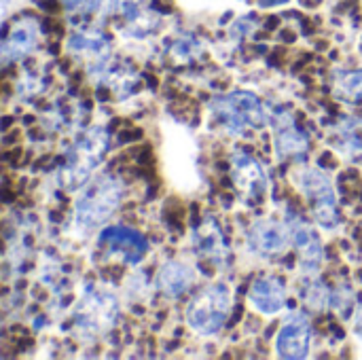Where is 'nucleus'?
Listing matches in <instances>:
<instances>
[{"mask_svg":"<svg viewBox=\"0 0 362 360\" xmlns=\"http://www.w3.org/2000/svg\"><path fill=\"white\" fill-rule=\"evenodd\" d=\"M117 299L110 293H89L81 301V308L76 312V325L78 329L91 331L93 335L106 331L117 316Z\"/></svg>","mask_w":362,"mask_h":360,"instance_id":"1a4fd4ad","label":"nucleus"},{"mask_svg":"<svg viewBox=\"0 0 362 360\" xmlns=\"http://www.w3.org/2000/svg\"><path fill=\"white\" fill-rule=\"evenodd\" d=\"M68 49H70V51H81V53H87V55L93 53V55H98V57L108 55V45H106L102 38H98V36H83V34H76V36L70 38Z\"/></svg>","mask_w":362,"mask_h":360,"instance_id":"aec40b11","label":"nucleus"},{"mask_svg":"<svg viewBox=\"0 0 362 360\" xmlns=\"http://www.w3.org/2000/svg\"><path fill=\"white\" fill-rule=\"evenodd\" d=\"M38 42V25L32 19H23L19 23H15V28L11 30V34L4 38L2 42V62H15L21 59L23 55H28Z\"/></svg>","mask_w":362,"mask_h":360,"instance_id":"dca6fc26","label":"nucleus"},{"mask_svg":"<svg viewBox=\"0 0 362 360\" xmlns=\"http://www.w3.org/2000/svg\"><path fill=\"white\" fill-rule=\"evenodd\" d=\"M291 231H293V244H295V248L299 252L303 272L305 274H316L320 269L322 257H325L320 238L316 236V231L310 225H305L299 219H293Z\"/></svg>","mask_w":362,"mask_h":360,"instance_id":"ddd939ff","label":"nucleus"},{"mask_svg":"<svg viewBox=\"0 0 362 360\" xmlns=\"http://www.w3.org/2000/svg\"><path fill=\"white\" fill-rule=\"evenodd\" d=\"M231 180H233V187L248 202L261 199L267 189V176L261 163L246 153H235L231 157Z\"/></svg>","mask_w":362,"mask_h":360,"instance_id":"9d476101","label":"nucleus"},{"mask_svg":"<svg viewBox=\"0 0 362 360\" xmlns=\"http://www.w3.org/2000/svg\"><path fill=\"white\" fill-rule=\"evenodd\" d=\"M276 149H278V155L280 157H299L308 151V136L301 134L293 119L288 117L284 125L278 127V134H276Z\"/></svg>","mask_w":362,"mask_h":360,"instance_id":"f3484780","label":"nucleus"},{"mask_svg":"<svg viewBox=\"0 0 362 360\" xmlns=\"http://www.w3.org/2000/svg\"><path fill=\"white\" fill-rule=\"evenodd\" d=\"M314 212V221L322 227V229H335L339 225V212H337V204H318L312 206Z\"/></svg>","mask_w":362,"mask_h":360,"instance_id":"4be33fe9","label":"nucleus"},{"mask_svg":"<svg viewBox=\"0 0 362 360\" xmlns=\"http://www.w3.org/2000/svg\"><path fill=\"white\" fill-rule=\"evenodd\" d=\"M248 301L257 312L265 316H276L286 303V289L278 278H263L250 286Z\"/></svg>","mask_w":362,"mask_h":360,"instance_id":"4468645a","label":"nucleus"},{"mask_svg":"<svg viewBox=\"0 0 362 360\" xmlns=\"http://www.w3.org/2000/svg\"><path fill=\"white\" fill-rule=\"evenodd\" d=\"M108 149V136L104 129L93 127L89 129L70 151L68 157V166L64 172V185L68 189L87 182V178L91 176V172L100 166V161L104 159V153Z\"/></svg>","mask_w":362,"mask_h":360,"instance_id":"39448f33","label":"nucleus"},{"mask_svg":"<svg viewBox=\"0 0 362 360\" xmlns=\"http://www.w3.org/2000/svg\"><path fill=\"white\" fill-rule=\"evenodd\" d=\"M125 185L119 176L102 174L85 182L74 204V227L78 231H93L104 225L121 206Z\"/></svg>","mask_w":362,"mask_h":360,"instance_id":"f257e3e1","label":"nucleus"},{"mask_svg":"<svg viewBox=\"0 0 362 360\" xmlns=\"http://www.w3.org/2000/svg\"><path fill=\"white\" fill-rule=\"evenodd\" d=\"M335 95L350 104H362V70L344 72L335 81Z\"/></svg>","mask_w":362,"mask_h":360,"instance_id":"6ab92c4d","label":"nucleus"},{"mask_svg":"<svg viewBox=\"0 0 362 360\" xmlns=\"http://www.w3.org/2000/svg\"><path fill=\"white\" fill-rule=\"evenodd\" d=\"M231 312V293L223 284L204 289L187 308V323L199 335H216Z\"/></svg>","mask_w":362,"mask_h":360,"instance_id":"20e7f679","label":"nucleus"},{"mask_svg":"<svg viewBox=\"0 0 362 360\" xmlns=\"http://www.w3.org/2000/svg\"><path fill=\"white\" fill-rule=\"evenodd\" d=\"M303 301H305L312 310L320 312V310H325V308L331 303V295H329V291H327V286H325V284L314 282V284H310V286L305 289V293H303Z\"/></svg>","mask_w":362,"mask_h":360,"instance_id":"5701e85b","label":"nucleus"},{"mask_svg":"<svg viewBox=\"0 0 362 360\" xmlns=\"http://www.w3.org/2000/svg\"><path fill=\"white\" fill-rule=\"evenodd\" d=\"M293 182L295 187L301 191V195H305L310 199L312 206L318 204H337L335 197V187L331 182V178L316 170V168H308V166H299L293 170Z\"/></svg>","mask_w":362,"mask_h":360,"instance_id":"9b49d317","label":"nucleus"},{"mask_svg":"<svg viewBox=\"0 0 362 360\" xmlns=\"http://www.w3.org/2000/svg\"><path fill=\"white\" fill-rule=\"evenodd\" d=\"M312 348V325L310 318L301 312H293L284 318L278 339L276 352L280 359L301 360L310 356Z\"/></svg>","mask_w":362,"mask_h":360,"instance_id":"0eeeda50","label":"nucleus"},{"mask_svg":"<svg viewBox=\"0 0 362 360\" xmlns=\"http://www.w3.org/2000/svg\"><path fill=\"white\" fill-rule=\"evenodd\" d=\"M286 0H259L261 6H276V4H284Z\"/></svg>","mask_w":362,"mask_h":360,"instance_id":"393cba45","label":"nucleus"},{"mask_svg":"<svg viewBox=\"0 0 362 360\" xmlns=\"http://www.w3.org/2000/svg\"><path fill=\"white\" fill-rule=\"evenodd\" d=\"M193 282H195V272L185 261H168L165 265H161L157 274V289L170 299L182 297L193 286Z\"/></svg>","mask_w":362,"mask_h":360,"instance_id":"2eb2a0df","label":"nucleus"},{"mask_svg":"<svg viewBox=\"0 0 362 360\" xmlns=\"http://www.w3.org/2000/svg\"><path fill=\"white\" fill-rule=\"evenodd\" d=\"M354 335H356V337L362 342V308L358 310L356 318H354Z\"/></svg>","mask_w":362,"mask_h":360,"instance_id":"b1692460","label":"nucleus"},{"mask_svg":"<svg viewBox=\"0 0 362 360\" xmlns=\"http://www.w3.org/2000/svg\"><path fill=\"white\" fill-rule=\"evenodd\" d=\"M163 163L172 185L180 191H195L202 182L197 170V149L185 125L170 121L163 127Z\"/></svg>","mask_w":362,"mask_h":360,"instance_id":"f03ea898","label":"nucleus"},{"mask_svg":"<svg viewBox=\"0 0 362 360\" xmlns=\"http://www.w3.org/2000/svg\"><path fill=\"white\" fill-rule=\"evenodd\" d=\"M339 136L350 149L362 151V119H344L339 123Z\"/></svg>","mask_w":362,"mask_h":360,"instance_id":"412c9836","label":"nucleus"},{"mask_svg":"<svg viewBox=\"0 0 362 360\" xmlns=\"http://www.w3.org/2000/svg\"><path fill=\"white\" fill-rule=\"evenodd\" d=\"M144 4H146V0H117L121 15L129 21V25H134L132 30L138 36H144L157 23V19H153V15L146 13Z\"/></svg>","mask_w":362,"mask_h":360,"instance_id":"a211bd4d","label":"nucleus"},{"mask_svg":"<svg viewBox=\"0 0 362 360\" xmlns=\"http://www.w3.org/2000/svg\"><path fill=\"white\" fill-rule=\"evenodd\" d=\"M98 248L108 259H119L127 265H138L148 252V242L136 229L106 227L98 236Z\"/></svg>","mask_w":362,"mask_h":360,"instance_id":"423d86ee","label":"nucleus"},{"mask_svg":"<svg viewBox=\"0 0 362 360\" xmlns=\"http://www.w3.org/2000/svg\"><path fill=\"white\" fill-rule=\"evenodd\" d=\"M193 248L199 257H204L206 261L214 263L216 267H221L227 261L229 248L223 236L221 225L214 219H204V223L193 231Z\"/></svg>","mask_w":362,"mask_h":360,"instance_id":"f8f14e48","label":"nucleus"},{"mask_svg":"<svg viewBox=\"0 0 362 360\" xmlns=\"http://www.w3.org/2000/svg\"><path fill=\"white\" fill-rule=\"evenodd\" d=\"M288 244H293V231L288 223L263 219L257 221L248 231V248L261 257H278L286 252Z\"/></svg>","mask_w":362,"mask_h":360,"instance_id":"6e6552de","label":"nucleus"},{"mask_svg":"<svg viewBox=\"0 0 362 360\" xmlns=\"http://www.w3.org/2000/svg\"><path fill=\"white\" fill-rule=\"evenodd\" d=\"M210 108L231 134H242L246 127L261 129L269 123V117L261 100L248 91H233L227 95H216Z\"/></svg>","mask_w":362,"mask_h":360,"instance_id":"7ed1b4c3","label":"nucleus"}]
</instances>
